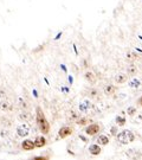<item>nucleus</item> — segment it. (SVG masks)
Segmentation results:
<instances>
[{"instance_id":"obj_2","label":"nucleus","mask_w":142,"mask_h":160,"mask_svg":"<svg viewBox=\"0 0 142 160\" xmlns=\"http://www.w3.org/2000/svg\"><path fill=\"white\" fill-rule=\"evenodd\" d=\"M116 140H117V142L121 144V145H128V144H130L135 140V134L129 129H124V130L117 133V135H116Z\"/></svg>"},{"instance_id":"obj_22","label":"nucleus","mask_w":142,"mask_h":160,"mask_svg":"<svg viewBox=\"0 0 142 160\" xmlns=\"http://www.w3.org/2000/svg\"><path fill=\"white\" fill-rule=\"evenodd\" d=\"M116 125H117V126H124L126 125V117L117 116V117H116Z\"/></svg>"},{"instance_id":"obj_8","label":"nucleus","mask_w":142,"mask_h":160,"mask_svg":"<svg viewBox=\"0 0 142 160\" xmlns=\"http://www.w3.org/2000/svg\"><path fill=\"white\" fill-rule=\"evenodd\" d=\"M102 152V148H101V145L98 144H95V145H90L89 147V153L91 154V155H99Z\"/></svg>"},{"instance_id":"obj_3","label":"nucleus","mask_w":142,"mask_h":160,"mask_svg":"<svg viewBox=\"0 0 142 160\" xmlns=\"http://www.w3.org/2000/svg\"><path fill=\"white\" fill-rule=\"evenodd\" d=\"M16 132L18 134V137H20V138H26L27 135L31 133V126H30V124H27V122H23V124H20L17 127Z\"/></svg>"},{"instance_id":"obj_26","label":"nucleus","mask_w":142,"mask_h":160,"mask_svg":"<svg viewBox=\"0 0 142 160\" xmlns=\"http://www.w3.org/2000/svg\"><path fill=\"white\" fill-rule=\"evenodd\" d=\"M19 106H20L21 108H24V109H26V108H27V104H26V102H25V101H23V100H19Z\"/></svg>"},{"instance_id":"obj_9","label":"nucleus","mask_w":142,"mask_h":160,"mask_svg":"<svg viewBox=\"0 0 142 160\" xmlns=\"http://www.w3.org/2000/svg\"><path fill=\"white\" fill-rule=\"evenodd\" d=\"M18 119L21 122H29L32 119V116H31V114L27 112V110H21V112L18 114Z\"/></svg>"},{"instance_id":"obj_1","label":"nucleus","mask_w":142,"mask_h":160,"mask_svg":"<svg viewBox=\"0 0 142 160\" xmlns=\"http://www.w3.org/2000/svg\"><path fill=\"white\" fill-rule=\"evenodd\" d=\"M36 121H37L38 128H39V130L43 134H47L50 132V124L40 107H37L36 109Z\"/></svg>"},{"instance_id":"obj_20","label":"nucleus","mask_w":142,"mask_h":160,"mask_svg":"<svg viewBox=\"0 0 142 160\" xmlns=\"http://www.w3.org/2000/svg\"><path fill=\"white\" fill-rule=\"evenodd\" d=\"M88 93H89V96L91 97V98H97L98 97V90L95 89V88H91Z\"/></svg>"},{"instance_id":"obj_23","label":"nucleus","mask_w":142,"mask_h":160,"mask_svg":"<svg viewBox=\"0 0 142 160\" xmlns=\"http://www.w3.org/2000/svg\"><path fill=\"white\" fill-rule=\"evenodd\" d=\"M70 117H71L73 121H77V120H78V117H80V114L76 113L75 110H71V112H70Z\"/></svg>"},{"instance_id":"obj_15","label":"nucleus","mask_w":142,"mask_h":160,"mask_svg":"<svg viewBox=\"0 0 142 160\" xmlns=\"http://www.w3.org/2000/svg\"><path fill=\"white\" fill-rule=\"evenodd\" d=\"M34 145H36V147H38V148H42V147H44L46 145V139L43 137V135L42 137H37L34 140Z\"/></svg>"},{"instance_id":"obj_12","label":"nucleus","mask_w":142,"mask_h":160,"mask_svg":"<svg viewBox=\"0 0 142 160\" xmlns=\"http://www.w3.org/2000/svg\"><path fill=\"white\" fill-rule=\"evenodd\" d=\"M11 106H12V103L8 100H6V98L0 101V109H1L3 112H8V110H11Z\"/></svg>"},{"instance_id":"obj_21","label":"nucleus","mask_w":142,"mask_h":160,"mask_svg":"<svg viewBox=\"0 0 142 160\" xmlns=\"http://www.w3.org/2000/svg\"><path fill=\"white\" fill-rule=\"evenodd\" d=\"M136 113H137L136 107H128V109H127V114H128L129 116H134Z\"/></svg>"},{"instance_id":"obj_16","label":"nucleus","mask_w":142,"mask_h":160,"mask_svg":"<svg viewBox=\"0 0 142 160\" xmlns=\"http://www.w3.org/2000/svg\"><path fill=\"white\" fill-rule=\"evenodd\" d=\"M136 73H137V67L134 63L129 64L128 68H127V75L128 76H134V75H136Z\"/></svg>"},{"instance_id":"obj_27","label":"nucleus","mask_w":142,"mask_h":160,"mask_svg":"<svg viewBox=\"0 0 142 160\" xmlns=\"http://www.w3.org/2000/svg\"><path fill=\"white\" fill-rule=\"evenodd\" d=\"M136 104H137V107H142V96H140L136 100Z\"/></svg>"},{"instance_id":"obj_10","label":"nucleus","mask_w":142,"mask_h":160,"mask_svg":"<svg viewBox=\"0 0 142 160\" xmlns=\"http://www.w3.org/2000/svg\"><path fill=\"white\" fill-rule=\"evenodd\" d=\"M114 80L117 84H123V83H126L128 81V75H127V73H117Z\"/></svg>"},{"instance_id":"obj_11","label":"nucleus","mask_w":142,"mask_h":160,"mask_svg":"<svg viewBox=\"0 0 142 160\" xmlns=\"http://www.w3.org/2000/svg\"><path fill=\"white\" fill-rule=\"evenodd\" d=\"M84 77H85V80L89 82V83H95L96 81H97V77H96V75H95V72H93V71H86L85 73H84Z\"/></svg>"},{"instance_id":"obj_24","label":"nucleus","mask_w":142,"mask_h":160,"mask_svg":"<svg viewBox=\"0 0 142 160\" xmlns=\"http://www.w3.org/2000/svg\"><path fill=\"white\" fill-rule=\"evenodd\" d=\"M8 135H10V133H8V130H1V133H0V137H1L3 139H5V138H7L8 137Z\"/></svg>"},{"instance_id":"obj_7","label":"nucleus","mask_w":142,"mask_h":160,"mask_svg":"<svg viewBox=\"0 0 142 160\" xmlns=\"http://www.w3.org/2000/svg\"><path fill=\"white\" fill-rule=\"evenodd\" d=\"M21 148H23L24 151H32L33 148H36L34 141H33V140H30V139L24 140L23 144H21Z\"/></svg>"},{"instance_id":"obj_29","label":"nucleus","mask_w":142,"mask_h":160,"mask_svg":"<svg viewBox=\"0 0 142 160\" xmlns=\"http://www.w3.org/2000/svg\"><path fill=\"white\" fill-rule=\"evenodd\" d=\"M141 141H142V135H141Z\"/></svg>"},{"instance_id":"obj_28","label":"nucleus","mask_w":142,"mask_h":160,"mask_svg":"<svg viewBox=\"0 0 142 160\" xmlns=\"http://www.w3.org/2000/svg\"><path fill=\"white\" fill-rule=\"evenodd\" d=\"M137 120H140V121H142V113H140V114L137 115Z\"/></svg>"},{"instance_id":"obj_4","label":"nucleus","mask_w":142,"mask_h":160,"mask_svg":"<svg viewBox=\"0 0 142 160\" xmlns=\"http://www.w3.org/2000/svg\"><path fill=\"white\" fill-rule=\"evenodd\" d=\"M99 130H101V126L97 125V124H91V125H89V126L84 129L85 134H86V135H90V137H93V135H96Z\"/></svg>"},{"instance_id":"obj_6","label":"nucleus","mask_w":142,"mask_h":160,"mask_svg":"<svg viewBox=\"0 0 142 160\" xmlns=\"http://www.w3.org/2000/svg\"><path fill=\"white\" fill-rule=\"evenodd\" d=\"M91 107H93V104H91V102H90L89 100H84V101H82L81 103H80V112L81 113H88L90 109H91Z\"/></svg>"},{"instance_id":"obj_19","label":"nucleus","mask_w":142,"mask_h":160,"mask_svg":"<svg viewBox=\"0 0 142 160\" xmlns=\"http://www.w3.org/2000/svg\"><path fill=\"white\" fill-rule=\"evenodd\" d=\"M140 85H141V82H140V80H137V78H134V80H132L130 82H129V87H130V88H134V89H137Z\"/></svg>"},{"instance_id":"obj_13","label":"nucleus","mask_w":142,"mask_h":160,"mask_svg":"<svg viewBox=\"0 0 142 160\" xmlns=\"http://www.w3.org/2000/svg\"><path fill=\"white\" fill-rule=\"evenodd\" d=\"M126 58H127L128 62H132V63H133V62H135V60H137V59L140 58V56H139L135 51H128Z\"/></svg>"},{"instance_id":"obj_18","label":"nucleus","mask_w":142,"mask_h":160,"mask_svg":"<svg viewBox=\"0 0 142 160\" xmlns=\"http://www.w3.org/2000/svg\"><path fill=\"white\" fill-rule=\"evenodd\" d=\"M90 122V119L89 117H78V120L76 121V124L78 126H85L86 124Z\"/></svg>"},{"instance_id":"obj_17","label":"nucleus","mask_w":142,"mask_h":160,"mask_svg":"<svg viewBox=\"0 0 142 160\" xmlns=\"http://www.w3.org/2000/svg\"><path fill=\"white\" fill-rule=\"evenodd\" d=\"M116 90H117V88H116L115 85H111V84H108V85H106V87H104V94L108 95V96L115 94Z\"/></svg>"},{"instance_id":"obj_14","label":"nucleus","mask_w":142,"mask_h":160,"mask_svg":"<svg viewBox=\"0 0 142 160\" xmlns=\"http://www.w3.org/2000/svg\"><path fill=\"white\" fill-rule=\"evenodd\" d=\"M97 144L98 145H101V146H107L108 144H109V141H110V139H109V137H107V135H99V137L97 138Z\"/></svg>"},{"instance_id":"obj_5","label":"nucleus","mask_w":142,"mask_h":160,"mask_svg":"<svg viewBox=\"0 0 142 160\" xmlns=\"http://www.w3.org/2000/svg\"><path fill=\"white\" fill-rule=\"evenodd\" d=\"M73 133V129L71 128V127H68V126H64V127H62L60 129H59V138H62V139H65V138H68V137H70V135Z\"/></svg>"},{"instance_id":"obj_25","label":"nucleus","mask_w":142,"mask_h":160,"mask_svg":"<svg viewBox=\"0 0 142 160\" xmlns=\"http://www.w3.org/2000/svg\"><path fill=\"white\" fill-rule=\"evenodd\" d=\"M110 133H111V135H117V127L116 126H114V127H111V129H110Z\"/></svg>"}]
</instances>
